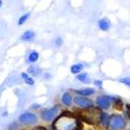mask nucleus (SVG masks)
<instances>
[{"mask_svg":"<svg viewBox=\"0 0 130 130\" xmlns=\"http://www.w3.org/2000/svg\"><path fill=\"white\" fill-rule=\"evenodd\" d=\"M53 130H81L80 120L72 112L60 113L52 124Z\"/></svg>","mask_w":130,"mask_h":130,"instance_id":"nucleus-1","label":"nucleus"},{"mask_svg":"<svg viewBox=\"0 0 130 130\" xmlns=\"http://www.w3.org/2000/svg\"><path fill=\"white\" fill-rule=\"evenodd\" d=\"M128 124V120L124 115L113 112L110 115V123L108 130H126Z\"/></svg>","mask_w":130,"mask_h":130,"instance_id":"nucleus-2","label":"nucleus"},{"mask_svg":"<svg viewBox=\"0 0 130 130\" xmlns=\"http://www.w3.org/2000/svg\"><path fill=\"white\" fill-rule=\"evenodd\" d=\"M73 103L76 105V107H78L81 110H90L95 108V102L89 98V97H83V96H79L76 95L73 99Z\"/></svg>","mask_w":130,"mask_h":130,"instance_id":"nucleus-3","label":"nucleus"},{"mask_svg":"<svg viewBox=\"0 0 130 130\" xmlns=\"http://www.w3.org/2000/svg\"><path fill=\"white\" fill-rule=\"evenodd\" d=\"M95 107L97 109L102 110V111H107L112 107V102H111V95H100L96 98L95 100Z\"/></svg>","mask_w":130,"mask_h":130,"instance_id":"nucleus-4","label":"nucleus"},{"mask_svg":"<svg viewBox=\"0 0 130 130\" xmlns=\"http://www.w3.org/2000/svg\"><path fill=\"white\" fill-rule=\"evenodd\" d=\"M60 109V106L58 104L54 105L51 108H47V109H44L42 111V119L46 122H51L54 119H56V117H58V112Z\"/></svg>","mask_w":130,"mask_h":130,"instance_id":"nucleus-5","label":"nucleus"},{"mask_svg":"<svg viewBox=\"0 0 130 130\" xmlns=\"http://www.w3.org/2000/svg\"><path fill=\"white\" fill-rule=\"evenodd\" d=\"M97 123H98V125L102 129L108 130V128H109V123H110V115L107 111L100 110L99 115H98V122Z\"/></svg>","mask_w":130,"mask_h":130,"instance_id":"nucleus-6","label":"nucleus"},{"mask_svg":"<svg viewBox=\"0 0 130 130\" xmlns=\"http://www.w3.org/2000/svg\"><path fill=\"white\" fill-rule=\"evenodd\" d=\"M19 122L22 125H32L38 122V117L32 112H24L19 117Z\"/></svg>","mask_w":130,"mask_h":130,"instance_id":"nucleus-7","label":"nucleus"},{"mask_svg":"<svg viewBox=\"0 0 130 130\" xmlns=\"http://www.w3.org/2000/svg\"><path fill=\"white\" fill-rule=\"evenodd\" d=\"M97 26H98V28L101 31L106 32L111 28V22L108 18L104 17V18H101V19H99L98 21H97Z\"/></svg>","mask_w":130,"mask_h":130,"instance_id":"nucleus-8","label":"nucleus"},{"mask_svg":"<svg viewBox=\"0 0 130 130\" xmlns=\"http://www.w3.org/2000/svg\"><path fill=\"white\" fill-rule=\"evenodd\" d=\"M111 102H112V107H115L116 109L119 110H124V101L120 96H111Z\"/></svg>","mask_w":130,"mask_h":130,"instance_id":"nucleus-9","label":"nucleus"},{"mask_svg":"<svg viewBox=\"0 0 130 130\" xmlns=\"http://www.w3.org/2000/svg\"><path fill=\"white\" fill-rule=\"evenodd\" d=\"M74 93L79 96H83V97H90L92 95H94L96 93V90L94 88H82V89H78L75 90Z\"/></svg>","mask_w":130,"mask_h":130,"instance_id":"nucleus-10","label":"nucleus"},{"mask_svg":"<svg viewBox=\"0 0 130 130\" xmlns=\"http://www.w3.org/2000/svg\"><path fill=\"white\" fill-rule=\"evenodd\" d=\"M73 96L70 92H64L61 96V103L64 105V106H67V107H70L72 106L73 104Z\"/></svg>","mask_w":130,"mask_h":130,"instance_id":"nucleus-11","label":"nucleus"},{"mask_svg":"<svg viewBox=\"0 0 130 130\" xmlns=\"http://www.w3.org/2000/svg\"><path fill=\"white\" fill-rule=\"evenodd\" d=\"M83 68H84V66H83L82 62H77V63H74L73 66H71L70 71L73 75H78V74L82 73Z\"/></svg>","mask_w":130,"mask_h":130,"instance_id":"nucleus-12","label":"nucleus"},{"mask_svg":"<svg viewBox=\"0 0 130 130\" xmlns=\"http://www.w3.org/2000/svg\"><path fill=\"white\" fill-rule=\"evenodd\" d=\"M35 32L32 31V30H26V31H24L23 34H22V36H21V41H23V42H30V41H32L35 39Z\"/></svg>","mask_w":130,"mask_h":130,"instance_id":"nucleus-13","label":"nucleus"},{"mask_svg":"<svg viewBox=\"0 0 130 130\" xmlns=\"http://www.w3.org/2000/svg\"><path fill=\"white\" fill-rule=\"evenodd\" d=\"M76 79L79 81V82H82L84 84H89L91 83V78L89 76V74L86 72H82L78 75H76Z\"/></svg>","mask_w":130,"mask_h":130,"instance_id":"nucleus-14","label":"nucleus"},{"mask_svg":"<svg viewBox=\"0 0 130 130\" xmlns=\"http://www.w3.org/2000/svg\"><path fill=\"white\" fill-rule=\"evenodd\" d=\"M39 57H40L39 52L36 51V50H32V51L29 52V54H28V58H27V59H28V61H29L30 63H34V62L38 61Z\"/></svg>","mask_w":130,"mask_h":130,"instance_id":"nucleus-15","label":"nucleus"},{"mask_svg":"<svg viewBox=\"0 0 130 130\" xmlns=\"http://www.w3.org/2000/svg\"><path fill=\"white\" fill-rule=\"evenodd\" d=\"M21 77L23 78V80L25 81V83H27L28 85H34V84H35V80H34V78H32L27 72L21 73Z\"/></svg>","mask_w":130,"mask_h":130,"instance_id":"nucleus-16","label":"nucleus"},{"mask_svg":"<svg viewBox=\"0 0 130 130\" xmlns=\"http://www.w3.org/2000/svg\"><path fill=\"white\" fill-rule=\"evenodd\" d=\"M29 17H30V13H25V14H23L22 16L19 18V20H18V25H19V26L24 25V24L26 23V21L29 19Z\"/></svg>","mask_w":130,"mask_h":130,"instance_id":"nucleus-17","label":"nucleus"},{"mask_svg":"<svg viewBox=\"0 0 130 130\" xmlns=\"http://www.w3.org/2000/svg\"><path fill=\"white\" fill-rule=\"evenodd\" d=\"M119 82L126 85L127 88L130 89V76H124V77H121L120 79H119Z\"/></svg>","mask_w":130,"mask_h":130,"instance_id":"nucleus-18","label":"nucleus"},{"mask_svg":"<svg viewBox=\"0 0 130 130\" xmlns=\"http://www.w3.org/2000/svg\"><path fill=\"white\" fill-rule=\"evenodd\" d=\"M27 73H28L29 75H32V76H38L39 73H40V69H39V68H36V67L32 66V67L28 68Z\"/></svg>","mask_w":130,"mask_h":130,"instance_id":"nucleus-19","label":"nucleus"},{"mask_svg":"<svg viewBox=\"0 0 130 130\" xmlns=\"http://www.w3.org/2000/svg\"><path fill=\"white\" fill-rule=\"evenodd\" d=\"M94 85H95L96 89L103 90V80H101V79H96V80H94Z\"/></svg>","mask_w":130,"mask_h":130,"instance_id":"nucleus-20","label":"nucleus"},{"mask_svg":"<svg viewBox=\"0 0 130 130\" xmlns=\"http://www.w3.org/2000/svg\"><path fill=\"white\" fill-rule=\"evenodd\" d=\"M54 43H55V45H56L57 47H60V46L63 44V40H62L60 37H58V38H56V39H55Z\"/></svg>","mask_w":130,"mask_h":130,"instance_id":"nucleus-21","label":"nucleus"},{"mask_svg":"<svg viewBox=\"0 0 130 130\" xmlns=\"http://www.w3.org/2000/svg\"><path fill=\"white\" fill-rule=\"evenodd\" d=\"M18 126H19V124L17 122H13L12 124L8 125V129L9 130H16V128H18Z\"/></svg>","mask_w":130,"mask_h":130,"instance_id":"nucleus-22","label":"nucleus"},{"mask_svg":"<svg viewBox=\"0 0 130 130\" xmlns=\"http://www.w3.org/2000/svg\"><path fill=\"white\" fill-rule=\"evenodd\" d=\"M123 115L125 116V118L127 119L128 121H130V110H123Z\"/></svg>","mask_w":130,"mask_h":130,"instance_id":"nucleus-23","label":"nucleus"},{"mask_svg":"<svg viewBox=\"0 0 130 130\" xmlns=\"http://www.w3.org/2000/svg\"><path fill=\"white\" fill-rule=\"evenodd\" d=\"M124 110H130V103H125L124 105Z\"/></svg>","mask_w":130,"mask_h":130,"instance_id":"nucleus-24","label":"nucleus"},{"mask_svg":"<svg viewBox=\"0 0 130 130\" xmlns=\"http://www.w3.org/2000/svg\"><path fill=\"white\" fill-rule=\"evenodd\" d=\"M31 130H47V129L45 127H43V126H38V127H36L34 129H31Z\"/></svg>","mask_w":130,"mask_h":130,"instance_id":"nucleus-25","label":"nucleus"},{"mask_svg":"<svg viewBox=\"0 0 130 130\" xmlns=\"http://www.w3.org/2000/svg\"><path fill=\"white\" fill-rule=\"evenodd\" d=\"M39 107H40V105H39V104H34V105L31 106V108H39Z\"/></svg>","mask_w":130,"mask_h":130,"instance_id":"nucleus-26","label":"nucleus"},{"mask_svg":"<svg viewBox=\"0 0 130 130\" xmlns=\"http://www.w3.org/2000/svg\"><path fill=\"white\" fill-rule=\"evenodd\" d=\"M1 6H2V1L0 0V9H1Z\"/></svg>","mask_w":130,"mask_h":130,"instance_id":"nucleus-27","label":"nucleus"},{"mask_svg":"<svg viewBox=\"0 0 130 130\" xmlns=\"http://www.w3.org/2000/svg\"><path fill=\"white\" fill-rule=\"evenodd\" d=\"M128 125H129V128H130V121H129V124Z\"/></svg>","mask_w":130,"mask_h":130,"instance_id":"nucleus-28","label":"nucleus"},{"mask_svg":"<svg viewBox=\"0 0 130 130\" xmlns=\"http://www.w3.org/2000/svg\"><path fill=\"white\" fill-rule=\"evenodd\" d=\"M126 130H130V128H129V129H126Z\"/></svg>","mask_w":130,"mask_h":130,"instance_id":"nucleus-29","label":"nucleus"}]
</instances>
